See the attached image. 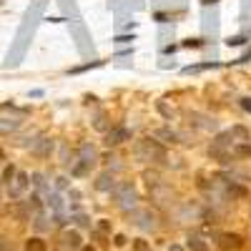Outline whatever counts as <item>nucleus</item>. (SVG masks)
Here are the masks:
<instances>
[{"instance_id":"1","label":"nucleus","mask_w":251,"mask_h":251,"mask_svg":"<svg viewBox=\"0 0 251 251\" xmlns=\"http://www.w3.org/2000/svg\"><path fill=\"white\" fill-rule=\"evenodd\" d=\"M133 156L141 161V163H158L163 166L169 153H166V146L156 138V136H146V138H138L133 143Z\"/></svg>"},{"instance_id":"2","label":"nucleus","mask_w":251,"mask_h":251,"mask_svg":"<svg viewBox=\"0 0 251 251\" xmlns=\"http://www.w3.org/2000/svg\"><path fill=\"white\" fill-rule=\"evenodd\" d=\"M96 163H98V151L93 149L91 143H80L78 156H75V161L71 166V176L73 178H86L96 169Z\"/></svg>"},{"instance_id":"3","label":"nucleus","mask_w":251,"mask_h":251,"mask_svg":"<svg viewBox=\"0 0 251 251\" xmlns=\"http://www.w3.org/2000/svg\"><path fill=\"white\" fill-rule=\"evenodd\" d=\"M113 199H116V203H118V208L121 211H131V208H136V201H138V194H136V188L126 181V183H121V186H116L113 188Z\"/></svg>"},{"instance_id":"4","label":"nucleus","mask_w":251,"mask_h":251,"mask_svg":"<svg viewBox=\"0 0 251 251\" xmlns=\"http://www.w3.org/2000/svg\"><path fill=\"white\" fill-rule=\"evenodd\" d=\"M28 188H30V174H28V171H23V169H18L15 178L5 186V194H8V199H10V201H20V199L25 196Z\"/></svg>"},{"instance_id":"5","label":"nucleus","mask_w":251,"mask_h":251,"mask_svg":"<svg viewBox=\"0 0 251 251\" xmlns=\"http://www.w3.org/2000/svg\"><path fill=\"white\" fill-rule=\"evenodd\" d=\"M133 141V131L128 128V126H113V128L106 131V136H103V146L106 149H118V146Z\"/></svg>"},{"instance_id":"6","label":"nucleus","mask_w":251,"mask_h":251,"mask_svg":"<svg viewBox=\"0 0 251 251\" xmlns=\"http://www.w3.org/2000/svg\"><path fill=\"white\" fill-rule=\"evenodd\" d=\"M28 151H30V156L38 158V161H48V158L53 156V151H55V138H53V136H38Z\"/></svg>"},{"instance_id":"7","label":"nucleus","mask_w":251,"mask_h":251,"mask_svg":"<svg viewBox=\"0 0 251 251\" xmlns=\"http://www.w3.org/2000/svg\"><path fill=\"white\" fill-rule=\"evenodd\" d=\"M216 246H219V251H239V249H244V236L234 234V231H224L216 236Z\"/></svg>"},{"instance_id":"8","label":"nucleus","mask_w":251,"mask_h":251,"mask_svg":"<svg viewBox=\"0 0 251 251\" xmlns=\"http://www.w3.org/2000/svg\"><path fill=\"white\" fill-rule=\"evenodd\" d=\"M23 128V118L20 116H0V136H13Z\"/></svg>"},{"instance_id":"9","label":"nucleus","mask_w":251,"mask_h":251,"mask_svg":"<svg viewBox=\"0 0 251 251\" xmlns=\"http://www.w3.org/2000/svg\"><path fill=\"white\" fill-rule=\"evenodd\" d=\"M153 136H156L163 146H176V143H181V136L171 128V126H161V128L153 131Z\"/></svg>"},{"instance_id":"10","label":"nucleus","mask_w":251,"mask_h":251,"mask_svg":"<svg viewBox=\"0 0 251 251\" xmlns=\"http://www.w3.org/2000/svg\"><path fill=\"white\" fill-rule=\"evenodd\" d=\"M60 246L63 249H71V251H80L83 239H80V234L75 231V228H71V231H63L60 234Z\"/></svg>"},{"instance_id":"11","label":"nucleus","mask_w":251,"mask_h":251,"mask_svg":"<svg viewBox=\"0 0 251 251\" xmlns=\"http://www.w3.org/2000/svg\"><path fill=\"white\" fill-rule=\"evenodd\" d=\"M93 188H96V191H100V194H111L113 188H116L113 174H111V171H103V174H98V178H96Z\"/></svg>"},{"instance_id":"12","label":"nucleus","mask_w":251,"mask_h":251,"mask_svg":"<svg viewBox=\"0 0 251 251\" xmlns=\"http://www.w3.org/2000/svg\"><path fill=\"white\" fill-rule=\"evenodd\" d=\"M133 219H136L133 224H136L138 228H143V231H146V228H151V226H153V214H151V211H146V208L136 211V214H133Z\"/></svg>"},{"instance_id":"13","label":"nucleus","mask_w":251,"mask_h":251,"mask_svg":"<svg viewBox=\"0 0 251 251\" xmlns=\"http://www.w3.org/2000/svg\"><path fill=\"white\" fill-rule=\"evenodd\" d=\"M234 158H241V161H251V141H241V143H234Z\"/></svg>"},{"instance_id":"14","label":"nucleus","mask_w":251,"mask_h":251,"mask_svg":"<svg viewBox=\"0 0 251 251\" xmlns=\"http://www.w3.org/2000/svg\"><path fill=\"white\" fill-rule=\"evenodd\" d=\"M23 249H25V251H48V244H46L43 236H28Z\"/></svg>"},{"instance_id":"15","label":"nucleus","mask_w":251,"mask_h":251,"mask_svg":"<svg viewBox=\"0 0 251 251\" xmlns=\"http://www.w3.org/2000/svg\"><path fill=\"white\" fill-rule=\"evenodd\" d=\"M228 131H231V136H234V141L236 143H241V141H251V131L246 128V126H231V128H228Z\"/></svg>"},{"instance_id":"16","label":"nucleus","mask_w":251,"mask_h":251,"mask_svg":"<svg viewBox=\"0 0 251 251\" xmlns=\"http://www.w3.org/2000/svg\"><path fill=\"white\" fill-rule=\"evenodd\" d=\"M186 246L191 249V251H208V244H206L201 236H196V234H188V239H186Z\"/></svg>"},{"instance_id":"17","label":"nucleus","mask_w":251,"mask_h":251,"mask_svg":"<svg viewBox=\"0 0 251 251\" xmlns=\"http://www.w3.org/2000/svg\"><path fill=\"white\" fill-rule=\"evenodd\" d=\"M15 174H18V166H15V163H8L5 169H3V176H0V183L8 186V183L15 178Z\"/></svg>"},{"instance_id":"18","label":"nucleus","mask_w":251,"mask_h":251,"mask_svg":"<svg viewBox=\"0 0 251 251\" xmlns=\"http://www.w3.org/2000/svg\"><path fill=\"white\" fill-rule=\"evenodd\" d=\"M226 194L231 199H246V188L244 186H236V183H228L226 186Z\"/></svg>"},{"instance_id":"19","label":"nucleus","mask_w":251,"mask_h":251,"mask_svg":"<svg viewBox=\"0 0 251 251\" xmlns=\"http://www.w3.org/2000/svg\"><path fill=\"white\" fill-rule=\"evenodd\" d=\"M156 111H158V113H161L166 121H171V118H174V111H171L169 106H166L163 100H156Z\"/></svg>"},{"instance_id":"20","label":"nucleus","mask_w":251,"mask_h":251,"mask_svg":"<svg viewBox=\"0 0 251 251\" xmlns=\"http://www.w3.org/2000/svg\"><path fill=\"white\" fill-rule=\"evenodd\" d=\"M111 228H113V226H111L108 219H98V231H100V234H111Z\"/></svg>"},{"instance_id":"21","label":"nucleus","mask_w":251,"mask_h":251,"mask_svg":"<svg viewBox=\"0 0 251 251\" xmlns=\"http://www.w3.org/2000/svg\"><path fill=\"white\" fill-rule=\"evenodd\" d=\"M133 246H136V251H151V249H149V244H146V239H136V241H133Z\"/></svg>"},{"instance_id":"22","label":"nucleus","mask_w":251,"mask_h":251,"mask_svg":"<svg viewBox=\"0 0 251 251\" xmlns=\"http://www.w3.org/2000/svg\"><path fill=\"white\" fill-rule=\"evenodd\" d=\"M113 244H116V246H126V244H128V239H126L123 234H116V236H113Z\"/></svg>"},{"instance_id":"23","label":"nucleus","mask_w":251,"mask_h":251,"mask_svg":"<svg viewBox=\"0 0 251 251\" xmlns=\"http://www.w3.org/2000/svg\"><path fill=\"white\" fill-rule=\"evenodd\" d=\"M241 108H244L246 113H251V98H241Z\"/></svg>"},{"instance_id":"24","label":"nucleus","mask_w":251,"mask_h":251,"mask_svg":"<svg viewBox=\"0 0 251 251\" xmlns=\"http://www.w3.org/2000/svg\"><path fill=\"white\" fill-rule=\"evenodd\" d=\"M183 46H186V48H199V46H201V40H196V38H194V40H186Z\"/></svg>"},{"instance_id":"25","label":"nucleus","mask_w":251,"mask_h":251,"mask_svg":"<svg viewBox=\"0 0 251 251\" xmlns=\"http://www.w3.org/2000/svg\"><path fill=\"white\" fill-rule=\"evenodd\" d=\"M8 249H10V241L0 236V251H8Z\"/></svg>"},{"instance_id":"26","label":"nucleus","mask_w":251,"mask_h":251,"mask_svg":"<svg viewBox=\"0 0 251 251\" xmlns=\"http://www.w3.org/2000/svg\"><path fill=\"white\" fill-rule=\"evenodd\" d=\"M8 161V153H5V149H3V146H0V166H3Z\"/></svg>"},{"instance_id":"27","label":"nucleus","mask_w":251,"mask_h":251,"mask_svg":"<svg viewBox=\"0 0 251 251\" xmlns=\"http://www.w3.org/2000/svg\"><path fill=\"white\" fill-rule=\"evenodd\" d=\"M75 224H78V226H88V219H86V216H75Z\"/></svg>"},{"instance_id":"28","label":"nucleus","mask_w":251,"mask_h":251,"mask_svg":"<svg viewBox=\"0 0 251 251\" xmlns=\"http://www.w3.org/2000/svg\"><path fill=\"white\" fill-rule=\"evenodd\" d=\"M128 40H133V35H121V38H116V43H128Z\"/></svg>"},{"instance_id":"29","label":"nucleus","mask_w":251,"mask_h":251,"mask_svg":"<svg viewBox=\"0 0 251 251\" xmlns=\"http://www.w3.org/2000/svg\"><path fill=\"white\" fill-rule=\"evenodd\" d=\"M169 251H183V246H178V244H171V249Z\"/></svg>"},{"instance_id":"30","label":"nucleus","mask_w":251,"mask_h":251,"mask_svg":"<svg viewBox=\"0 0 251 251\" xmlns=\"http://www.w3.org/2000/svg\"><path fill=\"white\" fill-rule=\"evenodd\" d=\"M80 251H96L93 246H80Z\"/></svg>"},{"instance_id":"31","label":"nucleus","mask_w":251,"mask_h":251,"mask_svg":"<svg viewBox=\"0 0 251 251\" xmlns=\"http://www.w3.org/2000/svg\"><path fill=\"white\" fill-rule=\"evenodd\" d=\"M0 199H3V183H0Z\"/></svg>"},{"instance_id":"32","label":"nucleus","mask_w":251,"mask_h":251,"mask_svg":"<svg viewBox=\"0 0 251 251\" xmlns=\"http://www.w3.org/2000/svg\"><path fill=\"white\" fill-rule=\"evenodd\" d=\"M23 251H25V249H23Z\"/></svg>"}]
</instances>
